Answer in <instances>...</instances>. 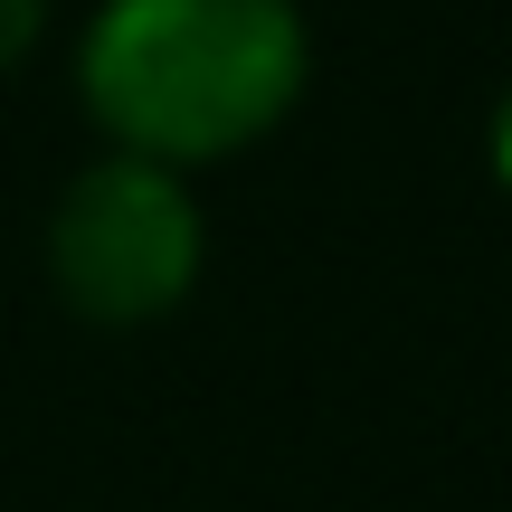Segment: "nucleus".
<instances>
[{"mask_svg": "<svg viewBox=\"0 0 512 512\" xmlns=\"http://www.w3.org/2000/svg\"><path fill=\"white\" fill-rule=\"evenodd\" d=\"M38 29H48V0H0V67H19L38 48Z\"/></svg>", "mask_w": 512, "mask_h": 512, "instance_id": "3", "label": "nucleus"}, {"mask_svg": "<svg viewBox=\"0 0 512 512\" xmlns=\"http://www.w3.org/2000/svg\"><path fill=\"white\" fill-rule=\"evenodd\" d=\"M200 266H209V219L190 171L95 152L48 209V285L95 332H143L181 313Z\"/></svg>", "mask_w": 512, "mask_h": 512, "instance_id": "2", "label": "nucleus"}, {"mask_svg": "<svg viewBox=\"0 0 512 512\" xmlns=\"http://www.w3.org/2000/svg\"><path fill=\"white\" fill-rule=\"evenodd\" d=\"M313 76L294 0H95L76 38V105L105 152L162 171L238 162L266 143Z\"/></svg>", "mask_w": 512, "mask_h": 512, "instance_id": "1", "label": "nucleus"}, {"mask_svg": "<svg viewBox=\"0 0 512 512\" xmlns=\"http://www.w3.org/2000/svg\"><path fill=\"white\" fill-rule=\"evenodd\" d=\"M484 162H494V181H503V200H512V86H503L494 124H484Z\"/></svg>", "mask_w": 512, "mask_h": 512, "instance_id": "4", "label": "nucleus"}]
</instances>
